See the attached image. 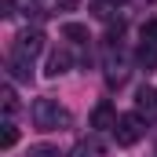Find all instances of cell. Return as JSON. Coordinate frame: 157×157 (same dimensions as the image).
Instances as JSON below:
<instances>
[{
  "label": "cell",
  "mask_w": 157,
  "mask_h": 157,
  "mask_svg": "<svg viewBox=\"0 0 157 157\" xmlns=\"http://www.w3.org/2000/svg\"><path fill=\"white\" fill-rule=\"evenodd\" d=\"M33 124H37L40 132H55V128H62V124H70V113L55 102V99H37L33 102Z\"/></svg>",
  "instance_id": "cell-1"
},
{
  "label": "cell",
  "mask_w": 157,
  "mask_h": 157,
  "mask_svg": "<svg viewBox=\"0 0 157 157\" xmlns=\"http://www.w3.org/2000/svg\"><path fill=\"white\" fill-rule=\"evenodd\" d=\"M143 132H146V121L139 117V113H121L117 124H113V139H117V146H132V143H139Z\"/></svg>",
  "instance_id": "cell-2"
},
{
  "label": "cell",
  "mask_w": 157,
  "mask_h": 157,
  "mask_svg": "<svg viewBox=\"0 0 157 157\" xmlns=\"http://www.w3.org/2000/svg\"><path fill=\"white\" fill-rule=\"evenodd\" d=\"M40 51H44V37H40L37 29H33V33H29V29H26V33H18L15 55H22V59H33V55H40Z\"/></svg>",
  "instance_id": "cell-3"
},
{
  "label": "cell",
  "mask_w": 157,
  "mask_h": 157,
  "mask_svg": "<svg viewBox=\"0 0 157 157\" xmlns=\"http://www.w3.org/2000/svg\"><path fill=\"white\" fill-rule=\"evenodd\" d=\"M113 124H117V110H113V102H99L95 110H91V128L95 132H113Z\"/></svg>",
  "instance_id": "cell-4"
},
{
  "label": "cell",
  "mask_w": 157,
  "mask_h": 157,
  "mask_svg": "<svg viewBox=\"0 0 157 157\" xmlns=\"http://www.w3.org/2000/svg\"><path fill=\"white\" fill-rule=\"evenodd\" d=\"M135 106H139V113H146V117H157V88L143 84V88L135 91Z\"/></svg>",
  "instance_id": "cell-5"
},
{
  "label": "cell",
  "mask_w": 157,
  "mask_h": 157,
  "mask_svg": "<svg viewBox=\"0 0 157 157\" xmlns=\"http://www.w3.org/2000/svg\"><path fill=\"white\" fill-rule=\"evenodd\" d=\"M70 66H73V55H70V51H51V55H48L44 73H48V77H62Z\"/></svg>",
  "instance_id": "cell-6"
},
{
  "label": "cell",
  "mask_w": 157,
  "mask_h": 157,
  "mask_svg": "<svg viewBox=\"0 0 157 157\" xmlns=\"http://www.w3.org/2000/svg\"><path fill=\"white\" fill-rule=\"evenodd\" d=\"M7 70H11V77H15V80H29V77H33V70H29V59H22V55H11Z\"/></svg>",
  "instance_id": "cell-7"
},
{
  "label": "cell",
  "mask_w": 157,
  "mask_h": 157,
  "mask_svg": "<svg viewBox=\"0 0 157 157\" xmlns=\"http://www.w3.org/2000/svg\"><path fill=\"white\" fill-rule=\"evenodd\" d=\"M135 62H139L143 70H154V66H157V44H139Z\"/></svg>",
  "instance_id": "cell-8"
},
{
  "label": "cell",
  "mask_w": 157,
  "mask_h": 157,
  "mask_svg": "<svg viewBox=\"0 0 157 157\" xmlns=\"http://www.w3.org/2000/svg\"><path fill=\"white\" fill-rule=\"evenodd\" d=\"M62 37L84 44V40H88V26H80V22H66V26H62Z\"/></svg>",
  "instance_id": "cell-9"
},
{
  "label": "cell",
  "mask_w": 157,
  "mask_h": 157,
  "mask_svg": "<svg viewBox=\"0 0 157 157\" xmlns=\"http://www.w3.org/2000/svg\"><path fill=\"white\" fill-rule=\"evenodd\" d=\"M106 150H102V143L99 139H88V143H80L77 146V157H102Z\"/></svg>",
  "instance_id": "cell-10"
},
{
  "label": "cell",
  "mask_w": 157,
  "mask_h": 157,
  "mask_svg": "<svg viewBox=\"0 0 157 157\" xmlns=\"http://www.w3.org/2000/svg\"><path fill=\"white\" fill-rule=\"evenodd\" d=\"M0 99H4V113H7V117H11V113H18V95H15V88H11V84L0 91Z\"/></svg>",
  "instance_id": "cell-11"
},
{
  "label": "cell",
  "mask_w": 157,
  "mask_h": 157,
  "mask_svg": "<svg viewBox=\"0 0 157 157\" xmlns=\"http://www.w3.org/2000/svg\"><path fill=\"white\" fill-rule=\"evenodd\" d=\"M15 143H18V128L7 121V124H4V132H0V146H4V150H11Z\"/></svg>",
  "instance_id": "cell-12"
},
{
  "label": "cell",
  "mask_w": 157,
  "mask_h": 157,
  "mask_svg": "<svg viewBox=\"0 0 157 157\" xmlns=\"http://www.w3.org/2000/svg\"><path fill=\"white\" fill-rule=\"evenodd\" d=\"M121 4H124V0H95V15H99V18H110L113 7H121Z\"/></svg>",
  "instance_id": "cell-13"
},
{
  "label": "cell",
  "mask_w": 157,
  "mask_h": 157,
  "mask_svg": "<svg viewBox=\"0 0 157 157\" xmlns=\"http://www.w3.org/2000/svg\"><path fill=\"white\" fill-rule=\"evenodd\" d=\"M143 44H157V18L143 22Z\"/></svg>",
  "instance_id": "cell-14"
},
{
  "label": "cell",
  "mask_w": 157,
  "mask_h": 157,
  "mask_svg": "<svg viewBox=\"0 0 157 157\" xmlns=\"http://www.w3.org/2000/svg\"><path fill=\"white\" fill-rule=\"evenodd\" d=\"M29 157H59V146H48V143L29 146Z\"/></svg>",
  "instance_id": "cell-15"
},
{
  "label": "cell",
  "mask_w": 157,
  "mask_h": 157,
  "mask_svg": "<svg viewBox=\"0 0 157 157\" xmlns=\"http://www.w3.org/2000/svg\"><path fill=\"white\" fill-rule=\"evenodd\" d=\"M77 4H80V0H55V7H59V11H73Z\"/></svg>",
  "instance_id": "cell-16"
},
{
  "label": "cell",
  "mask_w": 157,
  "mask_h": 157,
  "mask_svg": "<svg viewBox=\"0 0 157 157\" xmlns=\"http://www.w3.org/2000/svg\"><path fill=\"white\" fill-rule=\"evenodd\" d=\"M0 15H4V18H7V15H15V0H4V11H0Z\"/></svg>",
  "instance_id": "cell-17"
}]
</instances>
